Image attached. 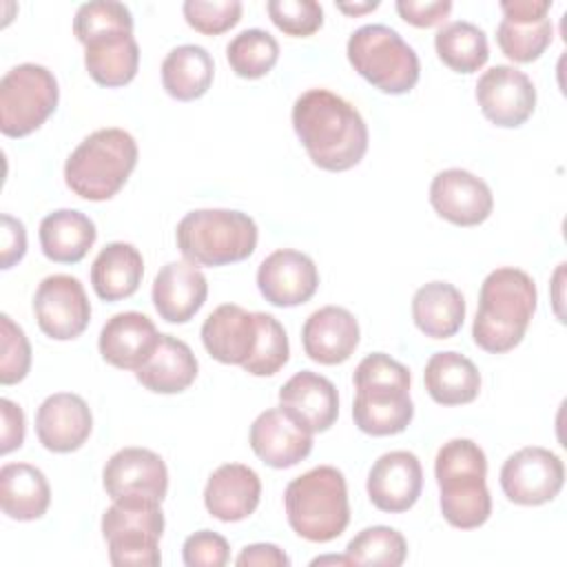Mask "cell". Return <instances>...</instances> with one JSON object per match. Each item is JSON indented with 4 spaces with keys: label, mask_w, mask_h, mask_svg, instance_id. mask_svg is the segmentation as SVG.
Returning <instances> with one entry per match:
<instances>
[{
    "label": "cell",
    "mask_w": 567,
    "mask_h": 567,
    "mask_svg": "<svg viewBox=\"0 0 567 567\" xmlns=\"http://www.w3.org/2000/svg\"><path fill=\"white\" fill-rule=\"evenodd\" d=\"M292 126L312 164L323 171H348L368 151V126L361 113L328 89H308L295 100Z\"/></svg>",
    "instance_id": "6da1fadb"
},
{
    "label": "cell",
    "mask_w": 567,
    "mask_h": 567,
    "mask_svg": "<svg viewBox=\"0 0 567 567\" xmlns=\"http://www.w3.org/2000/svg\"><path fill=\"white\" fill-rule=\"evenodd\" d=\"M534 279L512 266L492 270L478 292V310L472 323V337L478 348L492 354H503L516 348L536 312Z\"/></svg>",
    "instance_id": "7a4b0ae2"
},
{
    "label": "cell",
    "mask_w": 567,
    "mask_h": 567,
    "mask_svg": "<svg viewBox=\"0 0 567 567\" xmlns=\"http://www.w3.org/2000/svg\"><path fill=\"white\" fill-rule=\"evenodd\" d=\"M354 425L372 436H392L403 432L412 416L410 370L385 352H372L354 370Z\"/></svg>",
    "instance_id": "3957f363"
},
{
    "label": "cell",
    "mask_w": 567,
    "mask_h": 567,
    "mask_svg": "<svg viewBox=\"0 0 567 567\" xmlns=\"http://www.w3.org/2000/svg\"><path fill=\"white\" fill-rule=\"evenodd\" d=\"M434 476L441 489V514L458 529L481 527L492 514L487 489V458L478 443L452 439L436 452Z\"/></svg>",
    "instance_id": "277c9868"
},
{
    "label": "cell",
    "mask_w": 567,
    "mask_h": 567,
    "mask_svg": "<svg viewBox=\"0 0 567 567\" xmlns=\"http://www.w3.org/2000/svg\"><path fill=\"white\" fill-rule=\"evenodd\" d=\"M284 507L292 532L310 543H330L350 523L348 487L341 470L317 465L292 478L284 492Z\"/></svg>",
    "instance_id": "5b68a950"
},
{
    "label": "cell",
    "mask_w": 567,
    "mask_h": 567,
    "mask_svg": "<svg viewBox=\"0 0 567 567\" xmlns=\"http://www.w3.org/2000/svg\"><path fill=\"white\" fill-rule=\"evenodd\" d=\"M137 164V142L124 128H97L64 164L66 186L82 199L104 202L120 193Z\"/></svg>",
    "instance_id": "8992f818"
},
{
    "label": "cell",
    "mask_w": 567,
    "mask_h": 567,
    "mask_svg": "<svg viewBox=\"0 0 567 567\" xmlns=\"http://www.w3.org/2000/svg\"><path fill=\"white\" fill-rule=\"evenodd\" d=\"M257 224L250 215L228 208L186 213L175 230L177 248L195 266H226L248 259L257 248Z\"/></svg>",
    "instance_id": "52a82bcc"
},
{
    "label": "cell",
    "mask_w": 567,
    "mask_h": 567,
    "mask_svg": "<svg viewBox=\"0 0 567 567\" xmlns=\"http://www.w3.org/2000/svg\"><path fill=\"white\" fill-rule=\"evenodd\" d=\"M346 53L352 69L381 93L401 95L419 82V55L392 27H359L348 38Z\"/></svg>",
    "instance_id": "ba28073f"
},
{
    "label": "cell",
    "mask_w": 567,
    "mask_h": 567,
    "mask_svg": "<svg viewBox=\"0 0 567 567\" xmlns=\"http://www.w3.org/2000/svg\"><path fill=\"white\" fill-rule=\"evenodd\" d=\"M164 512L146 498H120L102 516V536L115 567H157Z\"/></svg>",
    "instance_id": "9c48e42d"
},
{
    "label": "cell",
    "mask_w": 567,
    "mask_h": 567,
    "mask_svg": "<svg viewBox=\"0 0 567 567\" xmlns=\"http://www.w3.org/2000/svg\"><path fill=\"white\" fill-rule=\"evenodd\" d=\"M60 89L55 75L35 62L9 69L0 80V131L24 137L40 128L55 111Z\"/></svg>",
    "instance_id": "30bf717a"
},
{
    "label": "cell",
    "mask_w": 567,
    "mask_h": 567,
    "mask_svg": "<svg viewBox=\"0 0 567 567\" xmlns=\"http://www.w3.org/2000/svg\"><path fill=\"white\" fill-rule=\"evenodd\" d=\"M565 483V465L558 454L547 447L529 445L501 467L503 494L516 505H543L558 496Z\"/></svg>",
    "instance_id": "8fae6325"
},
{
    "label": "cell",
    "mask_w": 567,
    "mask_h": 567,
    "mask_svg": "<svg viewBox=\"0 0 567 567\" xmlns=\"http://www.w3.org/2000/svg\"><path fill=\"white\" fill-rule=\"evenodd\" d=\"M33 312L40 330L55 341L80 337L91 321V303L84 286L71 275L44 277L33 295Z\"/></svg>",
    "instance_id": "7c38bea8"
},
{
    "label": "cell",
    "mask_w": 567,
    "mask_h": 567,
    "mask_svg": "<svg viewBox=\"0 0 567 567\" xmlns=\"http://www.w3.org/2000/svg\"><path fill=\"white\" fill-rule=\"evenodd\" d=\"M476 102L492 124L501 128H516L534 113L536 89L520 69L496 64L478 78Z\"/></svg>",
    "instance_id": "4fadbf2b"
},
{
    "label": "cell",
    "mask_w": 567,
    "mask_h": 567,
    "mask_svg": "<svg viewBox=\"0 0 567 567\" xmlns=\"http://www.w3.org/2000/svg\"><path fill=\"white\" fill-rule=\"evenodd\" d=\"M102 483L113 501L146 498L162 503L168 489V470L153 450L124 447L106 461Z\"/></svg>",
    "instance_id": "5bb4252c"
},
{
    "label": "cell",
    "mask_w": 567,
    "mask_h": 567,
    "mask_svg": "<svg viewBox=\"0 0 567 567\" xmlns=\"http://www.w3.org/2000/svg\"><path fill=\"white\" fill-rule=\"evenodd\" d=\"M430 204L454 226H478L494 208L489 186L465 168H445L430 184Z\"/></svg>",
    "instance_id": "9a60e30c"
},
{
    "label": "cell",
    "mask_w": 567,
    "mask_h": 567,
    "mask_svg": "<svg viewBox=\"0 0 567 567\" xmlns=\"http://www.w3.org/2000/svg\"><path fill=\"white\" fill-rule=\"evenodd\" d=\"M257 286L268 303L292 308L312 299L319 286V272L306 252L279 248L259 264Z\"/></svg>",
    "instance_id": "2e32d148"
},
{
    "label": "cell",
    "mask_w": 567,
    "mask_h": 567,
    "mask_svg": "<svg viewBox=\"0 0 567 567\" xmlns=\"http://www.w3.org/2000/svg\"><path fill=\"white\" fill-rule=\"evenodd\" d=\"M423 470L416 454L394 450L381 454L368 472V496L381 512H408L421 496Z\"/></svg>",
    "instance_id": "e0dca14e"
},
{
    "label": "cell",
    "mask_w": 567,
    "mask_h": 567,
    "mask_svg": "<svg viewBox=\"0 0 567 567\" xmlns=\"http://www.w3.org/2000/svg\"><path fill=\"white\" fill-rule=\"evenodd\" d=\"M279 408L310 434L326 432L339 414V394L330 379L301 370L279 390Z\"/></svg>",
    "instance_id": "ac0fdd59"
},
{
    "label": "cell",
    "mask_w": 567,
    "mask_h": 567,
    "mask_svg": "<svg viewBox=\"0 0 567 567\" xmlns=\"http://www.w3.org/2000/svg\"><path fill=\"white\" fill-rule=\"evenodd\" d=\"M93 430L86 401L71 392L47 396L35 412V434L49 452L66 454L80 450Z\"/></svg>",
    "instance_id": "d6986e66"
},
{
    "label": "cell",
    "mask_w": 567,
    "mask_h": 567,
    "mask_svg": "<svg viewBox=\"0 0 567 567\" xmlns=\"http://www.w3.org/2000/svg\"><path fill=\"white\" fill-rule=\"evenodd\" d=\"M248 441L252 452L277 470L297 465L312 450V434L295 423L281 408L261 412L250 425Z\"/></svg>",
    "instance_id": "ffe728a7"
},
{
    "label": "cell",
    "mask_w": 567,
    "mask_h": 567,
    "mask_svg": "<svg viewBox=\"0 0 567 567\" xmlns=\"http://www.w3.org/2000/svg\"><path fill=\"white\" fill-rule=\"evenodd\" d=\"M153 306L168 323L190 321L208 297L204 272L190 261H168L153 281Z\"/></svg>",
    "instance_id": "44dd1931"
},
{
    "label": "cell",
    "mask_w": 567,
    "mask_h": 567,
    "mask_svg": "<svg viewBox=\"0 0 567 567\" xmlns=\"http://www.w3.org/2000/svg\"><path fill=\"white\" fill-rule=\"evenodd\" d=\"M257 312H248L237 303L217 306L202 326L206 352L219 363L244 365L257 343Z\"/></svg>",
    "instance_id": "7402d4cb"
},
{
    "label": "cell",
    "mask_w": 567,
    "mask_h": 567,
    "mask_svg": "<svg viewBox=\"0 0 567 567\" xmlns=\"http://www.w3.org/2000/svg\"><path fill=\"white\" fill-rule=\"evenodd\" d=\"M301 343L306 354L321 365L343 363L359 346V323L350 310L323 306L306 319Z\"/></svg>",
    "instance_id": "603a6c76"
},
{
    "label": "cell",
    "mask_w": 567,
    "mask_h": 567,
    "mask_svg": "<svg viewBox=\"0 0 567 567\" xmlns=\"http://www.w3.org/2000/svg\"><path fill=\"white\" fill-rule=\"evenodd\" d=\"M261 498V481L257 472L241 463L219 465L204 487V505L210 516L224 523L248 518Z\"/></svg>",
    "instance_id": "cb8c5ba5"
},
{
    "label": "cell",
    "mask_w": 567,
    "mask_h": 567,
    "mask_svg": "<svg viewBox=\"0 0 567 567\" xmlns=\"http://www.w3.org/2000/svg\"><path fill=\"white\" fill-rule=\"evenodd\" d=\"M159 332L155 323L135 310L113 315L100 332V354L120 370H137L155 350Z\"/></svg>",
    "instance_id": "d4e9b609"
},
{
    "label": "cell",
    "mask_w": 567,
    "mask_h": 567,
    "mask_svg": "<svg viewBox=\"0 0 567 567\" xmlns=\"http://www.w3.org/2000/svg\"><path fill=\"white\" fill-rule=\"evenodd\" d=\"M197 377V359L188 343L173 334H159L151 357L135 370V379L151 392H184Z\"/></svg>",
    "instance_id": "484cf974"
},
{
    "label": "cell",
    "mask_w": 567,
    "mask_h": 567,
    "mask_svg": "<svg viewBox=\"0 0 567 567\" xmlns=\"http://www.w3.org/2000/svg\"><path fill=\"white\" fill-rule=\"evenodd\" d=\"M97 230L91 217L73 208L49 213L40 221V246L47 259L55 264H78L95 244Z\"/></svg>",
    "instance_id": "4316f807"
},
{
    "label": "cell",
    "mask_w": 567,
    "mask_h": 567,
    "mask_svg": "<svg viewBox=\"0 0 567 567\" xmlns=\"http://www.w3.org/2000/svg\"><path fill=\"white\" fill-rule=\"evenodd\" d=\"M142 275V252L126 241L106 244L91 266L93 290L104 301H120L131 297L140 288Z\"/></svg>",
    "instance_id": "83f0119b"
},
{
    "label": "cell",
    "mask_w": 567,
    "mask_h": 567,
    "mask_svg": "<svg viewBox=\"0 0 567 567\" xmlns=\"http://www.w3.org/2000/svg\"><path fill=\"white\" fill-rule=\"evenodd\" d=\"M412 319L425 337L450 339L463 326L465 299L456 286L430 281L412 297Z\"/></svg>",
    "instance_id": "f1b7e54d"
},
{
    "label": "cell",
    "mask_w": 567,
    "mask_h": 567,
    "mask_svg": "<svg viewBox=\"0 0 567 567\" xmlns=\"http://www.w3.org/2000/svg\"><path fill=\"white\" fill-rule=\"evenodd\" d=\"M51 503L47 476L29 463H7L0 470V505L13 520L42 518Z\"/></svg>",
    "instance_id": "f546056e"
},
{
    "label": "cell",
    "mask_w": 567,
    "mask_h": 567,
    "mask_svg": "<svg viewBox=\"0 0 567 567\" xmlns=\"http://www.w3.org/2000/svg\"><path fill=\"white\" fill-rule=\"evenodd\" d=\"M425 390L439 405L472 403L481 390L476 365L458 352H436L425 363Z\"/></svg>",
    "instance_id": "4dcf8cb0"
},
{
    "label": "cell",
    "mask_w": 567,
    "mask_h": 567,
    "mask_svg": "<svg viewBox=\"0 0 567 567\" xmlns=\"http://www.w3.org/2000/svg\"><path fill=\"white\" fill-rule=\"evenodd\" d=\"M89 75L109 89L124 86L137 75L140 47L133 33H109L84 44Z\"/></svg>",
    "instance_id": "1f68e13d"
},
{
    "label": "cell",
    "mask_w": 567,
    "mask_h": 567,
    "mask_svg": "<svg viewBox=\"0 0 567 567\" xmlns=\"http://www.w3.org/2000/svg\"><path fill=\"white\" fill-rule=\"evenodd\" d=\"M215 75V64L210 53L199 44H182L166 53L162 62V84L164 91L179 100L190 102L202 97Z\"/></svg>",
    "instance_id": "d6a6232c"
},
{
    "label": "cell",
    "mask_w": 567,
    "mask_h": 567,
    "mask_svg": "<svg viewBox=\"0 0 567 567\" xmlns=\"http://www.w3.org/2000/svg\"><path fill=\"white\" fill-rule=\"evenodd\" d=\"M434 49L441 62L456 73H474L489 58L485 31L467 20L441 27L434 35Z\"/></svg>",
    "instance_id": "836d02e7"
},
{
    "label": "cell",
    "mask_w": 567,
    "mask_h": 567,
    "mask_svg": "<svg viewBox=\"0 0 567 567\" xmlns=\"http://www.w3.org/2000/svg\"><path fill=\"white\" fill-rule=\"evenodd\" d=\"M554 27L549 18L523 20V18H503L496 27V42L501 51L514 62H534L551 44Z\"/></svg>",
    "instance_id": "e575fe53"
},
{
    "label": "cell",
    "mask_w": 567,
    "mask_h": 567,
    "mask_svg": "<svg viewBox=\"0 0 567 567\" xmlns=\"http://www.w3.org/2000/svg\"><path fill=\"white\" fill-rule=\"evenodd\" d=\"M226 58L239 78L257 80L277 64L279 42L264 29H246L226 44Z\"/></svg>",
    "instance_id": "d590c367"
},
{
    "label": "cell",
    "mask_w": 567,
    "mask_h": 567,
    "mask_svg": "<svg viewBox=\"0 0 567 567\" xmlns=\"http://www.w3.org/2000/svg\"><path fill=\"white\" fill-rule=\"evenodd\" d=\"M346 556L352 565H379L399 567L405 563L408 543L401 532L388 525H372L361 529L346 547Z\"/></svg>",
    "instance_id": "8d00e7d4"
},
{
    "label": "cell",
    "mask_w": 567,
    "mask_h": 567,
    "mask_svg": "<svg viewBox=\"0 0 567 567\" xmlns=\"http://www.w3.org/2000/svg\"><path fill=\"white\" fill-rule=\"evenodd\" d=\"M75 38L86 44L109 33H133V16L126 4L113 0H93L78 7L73 18Z\"/></svg>",
    "instance_id": "74e56055"
},
{
    "label": "cell",
    "mask_w": 567,
    "mask_h": 567,
    "mask_svg": "<svg viewBox=\"0 0 567 567\" xmlns=\"http://www.w3.org/2000/svg\"><path fill=\"white\" fill-rule=\"evenodd\" d=\"M257 326H259V334H257L255 350L241 368L255 377H272L286 365L290 357L288 334L284 326L272 315H266V312H257Z\"/></svg>",
    "instance_id": "f35d334b"
},
{
    "label": "cell",
    "mask_w": 567,
    "mask_h": 567,
    "mask_svg": "<svg viewBox=\"0 0 567 567\" xmlns=\"http://www.w3.org/2000/svg\"><path fill=\"white\" fill-rule=\"evenodd\" d=\"M266 9L275 27L292 38H308L323 24V9L315 0H270Z\"/></svg>",
    "instance_id": "ab89813d"
},
{
    "label": "cell",
    "mask_w": 567,
    "mask_h": 567,
    "mask_svg": "<svg viewBox=\"0 0 567 567\" xmlns=\"http://www.w3.org/2000/svg\"><path fill=\"white\" fill-rule=\"evenodd\" d=\"M0 383L13 385L22 381L31 368V346L24 330L9 315H0Z\"/></svg>",
    "instance_id": "60d3db41"
},
{
    "label": "cell",
    "mask_w": 567,
    "mask_h": 567,
    "mask_svg": "<svg viewBox=\"0 0 567 567\" xmlns=\"http://www.w3.org/2000/svg\"><path fill=\"white\" fill-rule=\"evenodd\" d=\"M186 22L204 33V35H219L235 27L241 18V2L237 0H186L182 4Z\"/></svg>",
    "instance_id": "b9f144b4"
},
{
    "label": "cell",
    "mask_w": 567,
    "mask_h": 567,
    "mask_svg": "<svg viewBox=\"0 0 567 567\" xmlns=\"http://www.w3.org/2000/svg\"><path fill=\"white\" fill-rule=\"evenodd\" d=\"M182 558L186 567H224L230 558V545L221 534L199 529L184 540Z\"/></svg>",
    "instance_id": "7bdbcfd3"
},
{
    "label": "cell",
    "mask_w": 567,
    "mask_h": 567,
    "mask_svg": "<svg viewBox=\"0 0 567 567\" xmlns=\"http://www.w3.org/2000/svg\"><path fill=\"white\" fill-rule=\"evenodd\" d=\"M396 11L399 16L412 24V27H434L441 24L450 11H452V2L450 0H396Z\"/></svg>",
    "instance_id": "ee69618b"
},
{
    "label": "cell",
    "mask_w": 567,
    "mask_h": 567,
    "mask_svg": "<svg viewBox=\"0 0 567 567\" xmlns=\"http://www.w3.org/2000/svg\"><path fill=\"white\" fill-rule=\"evenodd\" d=\"M2 246H0V268L9 270L27 252V230L24 224L11 215H2Z\"/></svg>",
    "instance_id": "f6af8a7d"
},
{
    "label": "cell",
    "mask_w": 567,
    "mask_h": 567,
    "mask_svg": "<svg viewBox=\"0 0 567 567\" xmlns=\"http://www.w3.org/2000/svg\"><path fill=\"white\" fill-rule=\"evenodd\" d=\"M0 412H2V443L0 452L9 454L18 450L24 441V412L20 405H16L9 399L0 401Z\"/></svg>",
    "instance_id": "bcb514c9"
},
{
    "label": "cell",
    "mask_w": 567,
    "mask_h": 567,
    "mask_svg": "<svg viewBox=\"0 0 567 567\" xmlns=\"http://www.w3.org/2000/svg\"><path fill=\"white\" fill-rule=\"evenodd\" d=\"M235 563L239 567H288L290 558L272 543H255L246 545Z\"/></svg>",
    "instance_id": "7dc6e473"
},
{
    "label": "cell",
    "mask_w": 567,
    "mask_h": 567,
    "mask_svg": "<svg viewBox=\"0 0 567 567\" xmlns=\"http://www.w3.org/2000/svg\"><path fill=\"white\" fill-rule=\"evenodd\" d=\"M549 9H551L549 0H503L501 2L503 18L538 20V18H547Z\"/></svg>",
    "instance_id": "c3c4849f"
},
{
    "label": "cell",
    "mask_w": 567,
    "mask_h": 567,
    "mask_svg": "<svg viewBox=\"0 0 567 567\" xmlns=\"http://www.w3.org/2000/svg\"><path fill=\"white\" fill-rule=\"evenodd\" d=\"M379 2H361V4H348V2H337V9L348 13V16H359V13H365V11H372L377 9Z\"/></svg>",
    "instance_id": "681fc988"
},
{
    "label": "cell",
    "mask_w": 567,
    "mask_h": 567,
    "mask_svg": "<svg viewBox=\"0 0 567 567\" xmlns=\"http://www.w3.org/2000/svg\"><path fill=\"white\" fill-rule=\"evenodd\" d=\"M326 563H337V565H352L350 558L343 554V556H321V558H315L312 565H326Z\"/></svg>",
    "instance_id": "f907efd6"
}]
</instances>
